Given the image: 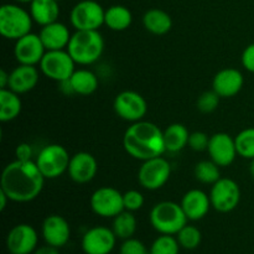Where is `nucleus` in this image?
<instances>
[{
    "mask_svg": "<svg viewBox=\"0 0 254 254\" xmlns=\"http://www.w3.org/2000/svg\"><path fill=\"white\" fill-rule=\"evenodd\" d=\"M220 99L221 97L218 96L213 89H211V91H206L198 97L197 102H196V107H197V109L201 112V113H205V114L212 113L213 111L217 109L218 104H220Z\"/></svg>",
    "mask_w": 254,
    "mask_h": 254,
    "instance_id": "34",
    "label": "nucleus"
},
{
    "mask_svg": "<svg viewBox=\"0 0 254 254\" xmlns=\"http://www.w3.org/2000/svg\"><path fill=\"white\" fill-rule=\"evenodd\" d=\"M15 156L16 160H32V148L30 144L27 143H20L15 149Z\"/></svg>",
    "mask_w": 254,
    "mask_h": 254,
    "instance_id": "39",
    "label": "nucleus"
},
{
    "mask_svg": "<svg viewBox=\"0 0 254 254\" xmlns=\"http://www.w3.org/2000/svg\"><path fill=\"white\" fill-rule=\"evenodd\" d=\"M117 243L113 230L104 226H94L86 231L81 241L84 254H111Z\"/></svg>",
    "mask_w": 254,
    "mask_h": 254,
    "instance_id": "13",
    "label": "nucleus"
},
{
    "mask_svg": "<svg viewBox=\"0 0 254 254\" xmlns=\"http://www.w3.org/2000/svg\"><path fill=\"white\" fill-rule=\"evenodd\" d=\"M119 253L121 254H146L149 253L146 251L145 245L141 242L140 240H136V238H128V240H124L123 243L121 245L119 248Z\"/></svg>",
    "mask_w": 254,
    "mask_h": 254,
    "instance_id": "36",
    "label": "nucleus"
},
{
    "mask_svg": "<svg viewBox=\"0 0 254 254\" xmlns=\"http://www.w3.org/2000/svg\"><path fill=\"white\" fill-rule=\"evenodd\" d=\"M22 102L20 94L9 88L0 89V122L7 123L20 116Z\"/></svg>",
    "mask_w": 254,
    "mask_h": 254,
    "instance_id": "26",
    "label": "nucleus"
},
{
    "mask_svg": "<svg viewBox=\"0 0 254 254\" xmlns=\"http://www.w3.org/2000/svg\"><path fill=\"white\" fill-rule=\"evenodd\" d=\"M5 245L11 254H32L39 245V235L31 225L19 223L9 231Z\"/></svg>",
    "mask_w": 254,
    "mask_h": 254,
    "instance_id": "14",
    "label": "nucleus"
},
{
    "mask_svg": "<svg viewBox=\"0 0 254 254\" xmlns=\"http://www.w3.org/2000/svg\"><path fill=\"white\" fill-rule=\"evenodd\" d=\"M9 254H11V253H9Z\"/></svg>",
    "mask_w": 254,
    "mask_h": 254,
    "instance_id": "47",
    "label": "nucleus"
},
{
    "mask_svg": "<svg viewBox=\"0 0 254 254\" xmlns=\"http://www.w3.org/2000/svg\"><path fill=\"white\" fill-rule=\"evenodd\" d=\"M123 146L127 153L136 160L145 161L163 156L166 153L164 130L151 122L131 123L123 135Z\"/></svg>",
    "mask_w": 254,
    "mask_h": 254,
    "instance_id": "2",
    "label": "nucleus"
},
{
    "mask_svg": "<svg viewBox=\"0 0 254 254\" xmlns=\"http://www.w3.org/2000/svg\"><path fill=\"white\" fill-rule=\"evenodd\" d=\"M92 211L97 216L103 218H114L123 212V193L111 186H102L97 189L89 200Z\"/></svg>",
    "mask_w": 254,
    "mask_h": 254,
    "instance_id": "10",
    "label": "nucleus"
},
{
    "mask_svg": "<svg viewBox=\"0 0 254 254\" xmlns=\"http://www.w3.org/2000/svg\"><path fill=\"white\" fill-rule=\"evenodd\" d=\"M45 176L35 160H16L7 164L0 176V190L12 202L26 203L37 198L44 189Z\"/></svg>",
    "mask_w": 254,
    "mask_h": 254,
    "instance_id": "1",
    "label": "nucleus"
},
{
    "mask_svg": "<svg viewBox=\"0 0 254 254\" xmlns=\"http://www.w3.org/2000/svg\"><path fill=\"white\" fill-rule=\"evenodd\" d=\"M184 212L189 221H200L208 213L211 206L210 195L200 189H192L189 190L183 196L180 202Z\"/></svg>",
    "mask_w": 254,
    "mask_h": 254,
    "instance_id": "20",
    "label": "nucleus"
},
{
    "mask_svg": "<svg viewBox=\"0 0 254 254\" xmlns=\"http://www.w3.org/2000/svg\"><path fill=\"white\" fill-rule=\"evenodd\" d=\"M180 245L178 238L171 235H160L151 245L150 254H179Z\"/></svg>",
    "mask_w": 254,
    "mask_h": 254,
    "instance_id": "33",
    "label": "nucleus"
},
{
    "mask_svg": "<svg viewBox=\"0 0 254 254\" xmlns=\"http://www.w3.org/2000/svg\"><path fill=\"white\" fill-rule=\"evenodd\" d=\"M9 77L10 73H7L4 68L0 69V89H5L9 87Z\"/></svg>",
    "mask_w": 254,
    "mask_h": 254,
    "instance_id": "41",
    "label": "nucleus"
},
{
    "mask_svg": "<svg viewBox=\"0 0 254 254\" xmlns=\"http://www.w3.org/2000/svg\"><path fill=\"white\" fill-rule=\"evenodd\" d=\"M68 151L60 144H49L37 154L35 163L45 179H57L64 175L69 165Z\"/></svg>",
    "mask_w": 254,
    "mask_h": 254,
    "instance_id": "6",
    "label": "nucleus"
},
{
    "mask_svg": "<svg viewBox=\"0 0 254 254\" xmlns=\"http://www.w3.org/2000/svg\"><path fill=\"white\" fill-rule=\"evenodd\" d=\"M66 50L77 64L89 66L103 55L104 39L99 30H76Z\"/></svg>",
    "mask_w": 254,
    "mask_h": 254,
    "instance_id": "3",
    "label": "nucleus"
},
{
    "mask_svg": "<svg viewBox=\"0 0 254 254\" xmlns=\"http://www.w3.org/2000/svg\"><path fill=\"white\" fill-rule=\"evenodd\" d=\"M143 25L153 35H165L173 27V19L161 9H150L144 14Z\"/></svg>",
    "mask_w": 254,
    "mask_h": 254,
    "instance_id": "25",
    "label": "nucleus"
},
{
    "mask_svg": "<svg viewBox=\"0 0 254 254\" xmlns=\"http://www.w3.org/2000/svg\"><path fill=\"white\" fill-rule=\"evenodd\" d=\"M170 175V163L163 156H158L143 161L138 170V181L146 190L155 191L168 183Z\"/></svg>",
    "mask_w": 254,
    "mask_h": 254,
    "instance_id": "9",
    "label": "nucleus"
},
{
    "mask_svg": "<svg viewBox=\"0 0 254 254\" xmlns=\"http://www.w3.org/2000/svg\"><path fill=\"white\" fill-rule=\"evenodd\" d=\"M30 11L17 4H4L0 7V34L6 40H19L32 29Z\"/></svg>",
    "mask_w": 254,
    "mask_h": 254,
    "instance_id": "5",
    "label": "nucleus"
},
{
    "mask_svg": "<svg viewBox=\"0 0 254 254\" xmlns=\"http://www.w3.org/2000/svg\"><path fill=\"white\" fill-rule=\"evenodd\" d=\"M45 54H46V49L39 34L30 32L15 41L14 56L19 64L36 66V64H40Z\"/></svg>",
    "mask_w": 254,
    "mask_h": 254,
    "instance_id": "15",
    "label": "nucleus"
},
{
    "mask_svg": "<svg viewBox=\"0 0 254 254\" xmlns=\"http://www.w3.org/2000/svg\"><path fill=\"white\" fill-rule=\"evenodd\" d=\"M104 14L106 10L99 2L82 0L72 7L69 21L74 30H99L104 25Z\"/></svg>",
    "mask_w": 254,
    "mask_h": 254,
    "instance_id": "8",
    "label": "nucleus"
},
{
    "mask_svg": "<svg viewBox=\"0 0 254 254\" xmlns=\"http://www.w3.org/2000/svg\"><path fill=\"white\" fill-rule=\"evenodd\" d=\"M236 148L241 158L254 159V127L246 128L236 135Z\"/></svg>",
    "mask_w": 254,
    "mask_h": 254,
    "instance_id": "31",
    "label": "nucleus"
},
{
    "mask_svg": "<svg viewBox=\"0 0 254 254\" xmlns=\"http://www.w3.org/2000/svg\"><path fill=\"white\" fill-rule=\"evenodd\" d=\"M211 206L221 213L236 210L241 201L240 185L235 180L221 178L212 185L210 191Z\"/></svg>",
    "mask_w": 254,
    "mask_h": 254,
    "instance_id": "11",
    "label": "nucleus"
},
{
    "mask_svg": "<svg viewBox=\"0 0 254 254\" xmlns=\"http://www.w3.org/2000/svg\"><path fill=\"white\" fill-rule=\"evenodd\" d=\"M133 22V14L123 5H113L104 14V25L113 31H124Z\"/></svg>",
    "mask_w": 254,
    "mask_h": 254,
    "instance_id": "28",
    "label": "nucleus"
},
{
    "mask_svg": "<svg viewBox=\"0 0 254 254\" xmlns=\"http://www.w3.org/2000/svg\"><path fill=\"white\" fill-rule=\"evenodd\" d=\"M136 226H138V223H136L134 213L131 211L124 210L123 212H121L113 218L112 230H113L117 238L124 241L133 237L136 231Z\"/></svg>",
    "mask_w": 254,
    "mask_h": 254,
    "instance_id": "29",
    "label": "nucleus"
},
{
    "mask_svg": "<svg viewBox=\"0 0 254 254\" xmlns=\"http://www.w3.org/2000/svg\"><path fill=\"white\" fill-rule=\"evenodd\" d=\"M57 1H61V0H57Z\"/></svg>",
    "mask_w": 254,
    "mask_h": 254,
    "instance_id": "45",
    "label": "nucleus"
},
{
    "mask_svg": "<svg viewBox=\"0 0 254 254\" xmlns=\"http://www.w3.org/2000/svg\"><path fill=\"white\" fill-rule=\"evenodd\" d=\"M193 174L196 180L205 185H213L221 179L220 166L212 160H202L196 164Z\"/></svg>",
    "mask_w": 254,
    "mask_h": 254,
    "instance_id": "30",
    "label": "nucleus"
},
{
    "mask_svg": "<svg viewBox=\"0 0 254 254\" xmlns=\"http://www.w3.org/2000/svg\"><path fill=\"white\" fill-rule=\"evenodd\" d=\"M176 238H178V242L181 248L188 251H193L201 245L202 235H201V231L196 226L185 225L179 231Z\"/></svg>",
    "mask_w": 254,
    "mask_h": 254,
    "instance_id": "32",
    "label": "nucleus"
},
{
    "mask_svg": "<svg viewBox=\"0 0 254 254\" xmlns=\"http://www.w3.org/2000/svg\"><path fill=\"white\" fill-rule=\"evenodd\" d=\"M16 2H31L32 0H15Z\"/></svg>",
    "mask_w": 254,
    "mask_h": 254,
    "instance_id": "44",
    "label": "nucleus"
},
{
    "mask_svg": "<svg viewBox=\"0 0 254 254\" xmlns=\"http://www.w3.org/2000/svg\"><path fill=\"white\" fill-rule=\"evenodd\" d=\"M39 35L46 51L66 50L72 36L68 27L60 21L41 26Z\"/></svg>",
    "mask_w": 254,
    "mask_h": 254,
    "instance_id": "22",
    "label": "nucleus"
},
{
    "mask_svg": "<svg viewBox=\"0 0 254 254\" xmlns=\"http://www.w3.org/2000/svg\"><path fill=\"white\" fill-rule=\"evenodd\" d=\"M32 254H60V248L50 245H45L41 246V247H37Z\"/></svg>",
    "mask_w": 254,
    "mask_h": 254,
    "instance_id": "40",
    "label": "nucleus"
},
{
    "mask_svg": "<svg viewBox=\"0 0 254 254\" xmlns=\"http://www.w3.org/2000/svg\"><path fill=\"white\" fill-rule=\"evenodd\" d=\"M76 62L67 50L46 51L40 62V71L47 78L62 83L71 78L76 71Z\"/></svg>",
    "mask_w": 254,
    "mask_h": 254,
    "instance_id": "7",
    "label": "nucleus"
},
{
    "mask_svg": "<svg viewBox=\"0 0 254 254\" xmlns=\"http://www.w3.org/2000/svg\"><path fill=\"white\" fill-rule=\"evenodd\" d=\"M30 14H31L32 20L41 26L59 21V1L57 0H32L30 2Z\"/></svg>",
    "mask_w": 254,
    "mask_h": 254,
    "instance_id": "24",
    "label": "nucleus"
},
{
    "mask_svg": "<svg viewBox=\"0 0 254 254\" xmlns=\"http://www.w3.org/2000/svg\"><path fill=\"white\" fill-rule=\"evenodd\" d=\"M71 93L79 96H89L98 89L99 81L94 72L87 68H79L73 72L71 78L66 81Z\"/></svg>",
    "mask_w": 254,
    "mask_h": 254,
    "instance_id": "23",
    "label": "nucleus"
},
{
    "mask_svg": "<svg viewBox=\"0 0 254 254\" xmlns=\"http://www.w3.org/2000/svg\"><path fill=\"white\" fill-rule=\"evenodd\" d=\"M9 87L17 94H24L32 91L39 83L40 73L36 66L31 64H19L11 72H9Z\"/></svg>",
    "mask_w": 254,
    "mask_h": 254,
    "instance_id": "21",
    "label": "nucleus"
},
{
    "mask_svg": "<svg viewBox=\"0 0 254 254\" xmlns=\"http://www.w3.org/2000/svg\"><path fill=\"white\" fill-rule=\"evenodd\" d=\"M146 254H150V253H146Z\"/></svg>",
    "mask_w": 254,
    "mask_h": 254,
    "instance_id": "46",
    "label": "nucleus"
},
{
    "mask_svg": "<svg viewBox=\"0 0 254 254\" xmlns=\"http://www.w3.org/2000/svg\"><path fill=\"white\" fill-rule=\"evenodd\" d=\"M208 143H210V138L203 131H193L190 133V138H189V146L192 149L193 151H203L207 150Z\"/></svg>",
    "mask_w": 254,
    "mask_h": 254,
    "instance_id": "37",
    "label": "nucleus"
},
{
    "mask_svg": "<svg viewBox=\"0 0 254 254\" xmlns=\"http://www.w3.org/2000/svg\"><path fill=\"white\" fill-rule=\"evenodd\" d=\"M250 171H251V175H252V176H253V179H254V159H252V160H251Z\"/></svg>",
    "mask_w": 254,
    "mask_h": 254,
    "instance_id": "43",
    "label": "nucleus"
},
{
    "mask_svg": "<svg viewBox=\"0 0 254 254\" xmlns=\"http://www.w3.org/2000/svg\"><path fill=\"white\" fill-rule=\"evenodd\" d=\"M149 221L154 230L160 235L176 236L184 226L188 225L189 220L180 203L161 201L153 206Z\"/></svg>",
    "mask_w": 254,
    "mask_h": 254,
    "instance_id": "4",
    "label": "nucleus"
},
{
    "mask_svg": "<svg viewBox=\"0 0 254 254\" xmlns=\"http://www.w3.org/2000/svg\"><path fill=\"white\" fill-rule=\"evenodd\" d=\"M41 235L46 245L62 248L71 238V226L62 216L50 215L42 222Z\"/></svg>",
    "mask_w": 254,
    "mask_h": 254,
    "instance_id": "17",
    "label": "nucleus"
},
{
    "mask_svg": "<svg viewBox=\"0 0 254 254\" xmlns=\"http://www.w3.org/2000/svg\"><path fill=\"white\" fill-rule=\"evenodd\" d=\"M241 62H242V66L245 67L248 72L254 73V42L248 45V46L243 50Z\"/></svg>",
    "mask_w": 254,
    "mask_h": 254,
    "instance_id": "38",
    "label": "nucleus"
},
{
    "mask_svg": "<svg viewBox=\"0 0 254 254\" xmlns=\"http://www.w3.org/2000/svg\"><path fill=\"white\" fill-rule=\"evenodd\" d=\"M7 202H10V198L7 197V195L4 191L0 190V211H4L6 208Z\"/></svg>",
    "mask_w": 254,
    "mask_h": 254,
    "instance_id": "42",
    "label": "nucleus"
},
{
    "mask_svg": "<svg viewBox=\"0 0 254 254\" xmlns=\"http://www.w3.org/2000/svg\"><path fill=\"white\" fill-rule=\"evenodd\" d=\"M245 77L237 68H223L215 74L212 81V89L221 98H231L242 91Z\"/></svg>",
    "mask_w": 254,
    "mask_h": 254,
    "instance_id": "19",
    "label": "nucleus"
},
{
    "mask_svg": "<svg viewBox=\"0 0 254 254\" xmlns=\"http://www.w3.org/2000/svg\"><path fill=\"white\" fill-rule=\"evenodd\" d=\"M208 155L220 168L230 166L238 155L235 138L227 133H216L210 136L208 143Z\"/></svg>",
    "mask_w": 254,
    "mask_h": 254,
    "instance_id": "16",
    "label": "nucleus"
},
{
    "mask_svg": "<svg viewBox=\"0 0 254 254\" xmlns=\"http://www.w3.org/2000/svg\"><path fill=\"white\" fill-rule=\"evenodd\" d=\"M113 108L121 119L130 123L143 121L148 112V103L140 93L135 91H123L114 98Z\"/></svg>",
    "mask_w": 254,
    "mask_h": 254,
    "instance_id": "12",
    "label": "nucleus"
},
{
    "mask_svg": "<svg viewBox=\"0 0 254 254\" xmlns=\"http://www.w3.org/2000/svg\"><path fill=\"white\" fill-rule=\"evenodd\" d=\"M97 171H98L97 159L87 151H79L72 155L67 169L69 179L76 184L89 183L97 175Z\"/></svg>",
    "mask_w": 254,
    "mask_h": 254,
    "instance_id": "18",
    "label": "nucleus"
},
{
    "mask_svg": "<svg viewBox=\"0 0 254 254\" xmlns=\"http://www.w3.org/2000/svg\"><path fill=\"white\" fill-rule=\"evenodd\" d=\"M189 133L188 128L184 124L174 123L170 124L164 130V141H165L166 153H179L185 146L189 145Z\"/></svg>",
    "mask_w": 254,
    "mask_h": 254,
    "instance_id": "27",
    "label": "nucleus"
},
{
    "mask_svg": "<svg viewBox=\"0 0 254 254\" xmlns=\"http://www.w3.org/2000/svg\"><path fill=\"white\" fill-rule=\"evenodd\" d=\"M123 202H124V208L127 211H131V212H135V211L140 210L144 206V196L140 191L138 190H129L127 192L123 193Z\"/></svg>",
    "mask_w": 254,
    "mask_h": 254,
    "instance_id": "35",
    "label": "nucleus"
}]
</instances>
